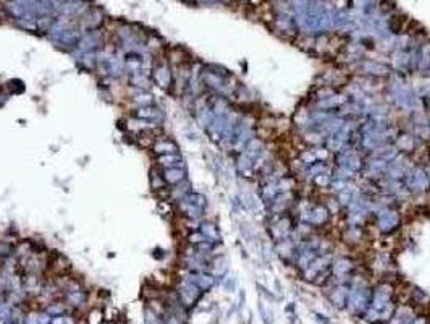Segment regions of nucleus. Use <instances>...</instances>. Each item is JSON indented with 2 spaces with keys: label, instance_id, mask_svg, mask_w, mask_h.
<instances>
[{
  "label": "nucleus",
  "instance_id": "f257e3e1",
  "mask_svg": "<svg viewBox=\"0 0 430 324\" xmlns=\"http://www.w3.org/2000/svg\"><path fill=\"white\" fill-rule=\"evenodd\" d=\"M404 187L408 188L409 192L414 193H424L430 188V177L427 172L421 167H414L411 172H406L403 179Z\"/></svg>",
  "mask_w": 430,
  "mask_h": 324
},
{
  "label": "nucleus",
  "instance_id": "f03ea898",
  "mask_svg": "<svg viewBox=\"0 0 430 324\" xmlns=\"http://www.w3.org/2000/svg\"><path fill=\"white\" fill-rule=\"evenodd\" d=\"M399 224H401V217L391 207H382L377 212V229L382 234H391L399 227Z\"/></svg>",
  "mask_w": 430,
  "mask_h": 324
},
{
  "label": "nucleus",
  "instance_id": "7ed1b4c3",
  "mask_svg": "<svg viewBox=\"0 0 430 324\" xmlns=\"http://www.w3.org/2000/svg\"><path fill=\"white\" fill-rule=\"evenodd\" d=\"M358 68L364 73L367 76L372 78H382V76H388L391 73V68L388 65L378 64L376 60H361L358 64Z\"/></svg>",
  "mask_w": 430,
  "mask_h": 324
},
{
  "label": "nucleus",
  "instance_id": "20e7f679",
  "mask_svg": "<svg viewBox=\"0 0 430 324\" xmlns=\"http://www.w3.org/2000/svg\"><path fill=\"white\" fill-rule=\"evenodd\" d=\"M199 293H201V289L194 282H191L189 279L183 280L181 289H180V298L186 307H191V305L198 300Z\"/></svg>",
  "mask_w": 430,
  "mask_h": 324
},
{
  "label": "nucleus",
  "instance_id": "39448f33",
  "mask_svg": "<svg viewBox=\"0 0 430 324\" xmlns=\"http://www.w3.org/2000/svg\"><path fill=\"white\" fill-rule=\"evenodd\" d=\"M101 44H102L101 34L92 31L89 34H84L83 38L78 41V49H79V52H94Z\"/></svg>",
  "mask_w": 430,
  "mask_h": 324
},
{
  "label": "nucleus",
  "instance_id": "423d86ee",
  "mask_svg": "<svg viewBox=\"0 0 430 324\" xmlns=\"http://www.w3.org/2000/svg\"><path fill=\"white\" fill-rule=\"evenodd\" d=\"M414 311L413 308L409 307H399L398 310H395L393 313L390 324H413L414 321Z\"/></svg>",
  "mask_w": 430,
  "mask_h": 324
},
{
  "label": "nucleus",
  "instance_id": "0eeeda50",
  "mask_svg": "<svg viewBox=\"0 0 430 324\" xmlns=\"http://www.w3.org/2000/svg\"><path fill=\"white\" fill-rule=\"evenodd\" d=\"M348 289L345 285H338V287H335L333 289V292L330 293V302H331V305H333V307H336V308H343L345 307V305L348 303Z\"/></svg>",
  "mask_w": 430,
  "mask_h": 324
},
{
  "label": "nucleus",
  "instance_id": "6e6552de",
  "mask_svg": "<svg viewBox=\"0 0 430 324\" xmlns=\"http://www.w3.org/2000/svg\"><path fill=\"white\" fill-rule=\"evenodd\" d=\"M163 180L165 183H170V185H176V183H181L186 177L183 167H170V169H163Z\"/></svg>",
  "mask_w": 430,
  "mask_h": 324
},
{
  "label": "nucleus",
  "instance_id": "1a4fd4ad",
  "mask_svg": "<svg viewBox=\"0 0 430 324\" xmlns=\"http://www.w3.org/2000/svg\"><path fill=\"white\" fill-rule=\"evenodd\" d=\"M154 81H156L161 88H168L171 83V73L168 70L167 65H159L156 70H154Z\"/></svg>",
  "mask_w": 430,
  "mask_h": 324
},
{
  "label": "nucleus",
  "instance_id": "9d476101",
  "mask_svg": "<svg viewBox=\"0 0 430 324\" xmlns=\"http://www.w3.org/2000/svg\"><path fill=\"white\" fill-rule=\"evenodd\" d=\"M159 166L163 169H170V167H183V157L173 152V154H161L157 157Z\"/></svg>",
  "mask_w": 430,
  "mask_h": 324
},
{
  "label": "nucleus",
  "instance_id": "9b49d317",
  "mask_svg": "<svg viewBox=\"0 0 430 324\" xmlns=\"http://www.w3.org/2000/svg\"><path fill=\"white\" fill-rule=\"evenodd\" d=\"M189 280L198 285L201 290H209L215 284V277L211 276V274H206V272H194V274H191Z\"/></svg>",
  "mask_w": 430,
  "mask_h": 324
},
{
  "label": "nucleus",
  "instance_id": "f8f14e48",
  "mask_svg": "<svg viewBox=\"0 0 430 324\" xmlns=\"http://www.w3.org/2000/svg\"><path fill=\"white\" fill-rule=\"evenodd\" d=\"M396 144H398V148L401 151L413 152L416 149V146H417V136H414V134H411V133H403V134H399V136H398Z\"/></svg>",
  "mask_w": 430,
  "mask_h": 324
},
{
  "label": "nucleus",
  "instance_id": "ddd939ff",
  "mask_svg": "<svg viewBox=\"0 0 430 324\" xmlns=\"http://www.w3.org/2000/svg\"><path fill=\"white\" fill-rule=\"evenodd\" d=\"M201 234L204 235L209 242L212 243H218L220 242V232H218V227L212 222H204L201 224Z\"/></svg>",
  "mask_w": 430,
  "mask_h": 324
},
{
  "label": "nucleus",
  "instance_id": "4468645a",
  "mask_svg": "<svg viewBox=\"0 0 430 324\" xmlns=\"http://www.w3.org/2000/svg\"><path fill=\"white\" fill-rule=\"evenodd\" d=\"M138 119H144V120H161L162 119V114L159 111L157 107L154 106H144V107H139L136 111Z\"/></svg>",
  "mask_w": 430,
  "mask_h": 324
},
{
  "label": "nucleus",
  "instance_id": "2eb2a0df",
  "mask_svg": "<svg viewBox=\"0 0 430 324\" xmlns=\"http://www.w3.org/2000/svg\"><path fill=\"white\" fill-rule=\"evenodd\" d=\"M353 267H354L353 262L349 261L348 258H340V259L335 262V266H331V272H335L336 276L343 277V276H348V274H351Z\"/></svg>",
  "mask_w": 430,
  "mask_h": 324
},
{
  "label": "nucleus",
  "instance_id": "dca6fc26",
  "mask_svg": "<svg viewBox=\"0 0 430 324\" xmlns=\"http://www.w3.org/2000/svg\"><path fill=\"white\" fill-rule=\"evenodd\" d=\"M154 151H156L159 156L173 154V152H178V146L173 141H170V139H161V141L154 143Z\"/></svg>",
  "mask_w": 430,
  "mask_h": 324
},
{
  "label": "nucleus",
  "instance_id": "f3484780",
  "mask_svg": "<svg viewBox=\"0 0 430 324\" xmlns=\"http://www.w3.org/2000/svg\"><path fill=\"white\" fill-rule=\"evenodd\" d=\"M180 207H181V211L186 214L189 219H193V221H198V219L202 217V214H204V209H201V207L194 206V204H191V203H188L186 199H181Z\"/></svg>",
  "mask_w": 430,
  "mask_h": 324
},
{
  "label": "nucleus",
  "instance_id": "a211bd4d",
  "mask_svg": "<svg viewBox=\"0 0 430 324\" xmlns=\"http://www.w3.org/2000/svg\"><path fill=\"white\" fill-rule=\"evenodd\" d=\"M128 128H130V130L143 131V130H151V128H154V124H151L149 120H144V119H130L128 120Z\"/></svg>",
  "mask_w": 430,
  "mask_h": 324
},
{
  "label": "nucleus",
  "instance_id": "6ab92c4d",
  "mask_svg": "<svg viewBox=\"0 0 430 324\" xmlns=\"http://www.w3.org/2000/svg\"><path fill=\"white\" fill-rule=\"evenodd\" d=\"M181 199H186L188 203L198 206V207H201V209H204V207L207 206V199H206L204 194H201V193H188L186 196L181 198Z\"/></svg>",
  "mask_w": 430,
  "mask_h": 324
},
{
  "label": "nucleus",
  "instance_id": "aec40b11",
  "mask_svg": "<svg viewBox=\"0 0 430 324\" xmlns=\"http://www.w3.org/2000/svg\"><path fill=\"white\" fill-rule=\"evenodd\" d=\"M133 101H134V102H138V104H141V107H144V106H152V102H154V97H152L151 94L138 93L136 96L133 97Z\"/></svg>",
  "mask_w": 430,
  "mask_h": 324
},
{
  "label": "nucleus",
  "instance_id": "412c9836",
  "mask_svg": "<svg viewBox=\"0 0 430 324\" xmlns=\"http://www.w3.org/2000/svg\"><path fill=\"white\" fill-rule=\"evenodd\" d=\"M131 83L134 84V86H138V88H147L149 86V81H147V78H146V75H131Z\"/></svg>",
  "mask_w": 430,
  "mask_h": 324
},
{
  "label": "nucleus",
  "instance_id": "4be33fe9",
  "mask_svg": "<svg viewBox=\"0 0 430 324\" xmlns=\"http://www.w3.org/2000/svg\"><path fill=\"white\" fill-rule=\"evenodd\" d=\"M189 242L193 243V245H199V243L202 242H207V238L201 234V232H194V234L189 235Z\"/></svg>",
  "mask_w": 430,
  "mask_h": 324
},
{
  "label": "nucleus",
  "instance_id": "5701e85b",
  "mask_svg": "<svg viewBox=\"0 0 430 324\" xmlns=\"http://www.w3.org/2000/svg\"><path fill=\"white\" fill-rule=\"evenodd\" d=\"M11 253V247L7 243H0V255H10Z\"/></svg>",
  "mask_w": 430,
  "mask_h": 324
},
{
  "label": "nucleus",
  "instance_id": "b1692460",
  "mask_svg": "<svg viewBox=\"0 0 430 324\" xmlns=\"http://www.w3.org/2000/svg\"><path fill=\"white\" fill-rule=\"evenodd\" d=\"M413 324H427V321L424 320V318H419L417 321H413Z\"/></svg>",
  "mask_w": 430,
  "mask_h": 324
}]
</instances>
